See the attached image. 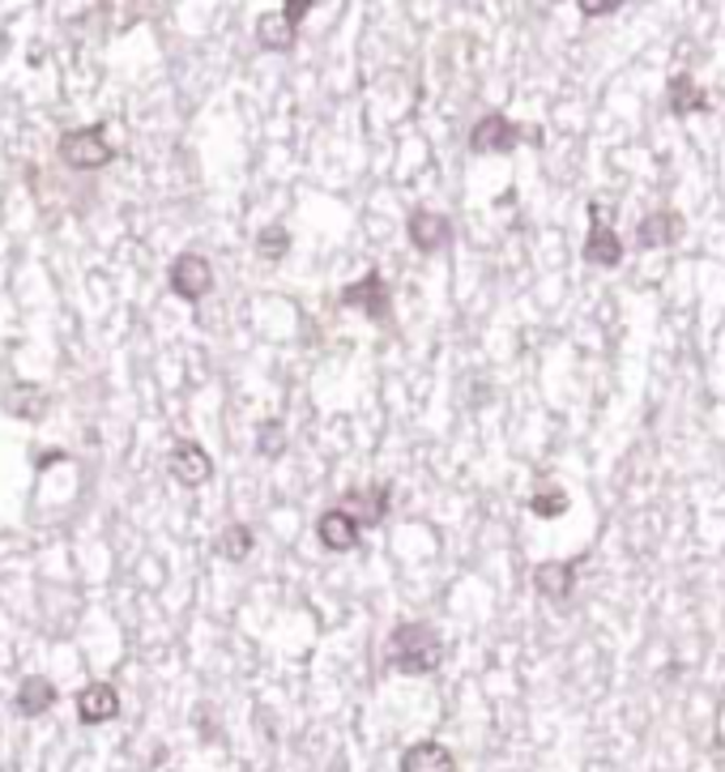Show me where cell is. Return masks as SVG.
Here are the masks:
<instances>
[{
	"label": "cell",
	"instance_id": "6da1fadb",
	"mask_svg": "<svg viewBox=\"0 0 725 772\" xmlns=\"http://www.w3.org/2000/svg\"><path fill=\"white\" fill-rule=\"evenodd\" d=\"M389 662L397 674H431L445 662V640L431 623H401L389 636Z\"/></svg>",
	"mask_w": 725,
	"mask_h": 772
},
{
	"label": "cell",
	"instance_id": "7a4b0ae2",
	"mask_svg": "<svg viewBox=\"0 0 725 772\" xmlns=\"http://www.w3.org/2000/svg\"><path fill=\"white\" fill-rule=\"evenodd\" d=\"M112 145H108V129L103 124H90V129H73L60 138V159L73 166V171H99V166L112 163Z\"/></svg>",
	"mask_w": 725,
	"mask_h": 772
},
{
	"label": "cell",
	"instance_id": "3957f363",
	"mask_svg": "<svg viewBox=\"0 0 725 772\" xmlns=\"http://www.w3.org/2000/svg\"><path fill=\"white\" fill-rule=\"evenodd\" d=\"M521 138L538 141V133H525V129L512 124L508 115L491 111V115H482V120L474 124V133H470V150H474V154H512V150L521 145Z\"/></svg>",
	"mask_w": 725,
	"mask_h": 772
},
{
	"label": "cell",
	"instance_id": "277c9868",
	"mask_svg": "<svg viewBox=\"0 0 725 772\" xmlns=\"http://www.w3.org/2000/svg\"><path fill=\"white\" fill-rule=\"evenodd\" d=\"M210 286H214V270H210V261L201 256V252H184L175 265H171V291L180 295V299H205L210 295Z\"/></svg>",
	"mask_w": 725,
	"mask_h": 772
},
{
	"label": "cell",
	"instance_id": "5b68a950",
	"mask_svg": "<svg viewBox=\"0 0 725 772\" xmlns=\"http://www.w3.org/2000/svg\"><path fill=\"white\" fill-rule=\"evenodd\" d=\"M589 235H585V261L589 265H602V270H614L623 261V240L614 235V226L602 219L598 205H589Z\"/></svg>",
	"mask_w": 725,
	"mask_h": 772
},
{
	"label": "cell",
	"instance_id": "8992f818",
	"mask_svg": "<svg viewBox=\"0 0 725 772\" xmlns=\"http://www.w3.org/2000/svg\"><path fill=\"white\" fill-rule=\"evenodd\" d=\"M341 307H355L367 321H389V286H385V277L367 274L355 286H346L341 291Z\"/></svg>",
	"mask_w": 725,
	"mask_h": 772
},
{
	"label": "cell",
	"instance_id": "52a82bcc",
	"mask_svg": "<svg viewBox=\"0 0 725 772\" xmlns=\"http://www.w3.org/2000/svg\"><path fill=\"white\" fill-rule=\"evenodd\" d=\"M171 474L184 487H201L214 474V461H210V453L196 440H175V448H171Z\"/></svg>",
	"mask_w": 725,
	"mask_h": 772
},
{
	"label": "cell",
	"instance_id": "ba28073f",
	"mask_svg": "<svg viewBox=\"0 0 725 772\" xmlns=\"http://www.w3.org/2000/svg\"><path fill=\"white\" fill-rule=\"evenodd\" d=\"M533 589L551 602H563L572 589H576V563L572 559H547L533 568Z\"/></svg>",
	"mask_w": 725,
	"mask_h": 772
},
{
	"label": "cell",
	"instance_id": "9c48e42d",
	"mask_svg": "<svg viewBox=\"0 0 725 772\" xmlns=\"http://www.w3.org/2000/svg\"><path fill=\"white\" fill-rule=\"evenodd\" d=\"M316 534H320V542L329 547V551H355L359 547V521L350 517V512H341V508H329V512H320V521H316Z\"/></svg>",
	"mask_w": 725,
	"mask_h": 772
},
{
	"label": "cell",
	"instance_id": "30bf717a",
	"mask_svg": "<svg viewBox=\"0 0 725 772\" xmlns=\"http://www.w3.org/2000/svg\"><path fill=\"white\" fill-rule=\"evenodd\" d=\"M666 103H670V115L687 120V115L708 111V94H704V85H700L692 73H674L666 82Z\"/></svg>",
	"mask_w": 725,
	"mask_h": 772
},
{
	"label": "cell",
	"instance_id": "8fae6325",
	"mask_svg": "<svg viewBox=\"0 0 725 772\" xmlns=\"http://www.w3.org/2000/svg\"><path fill=\"white\" fill-rule=\"evenodd\" d=\"M401 772H457V760L445 743L422 739V743L401 751Z\"/></svg>",
	"mask_w": 725,
	"mask_h": 772
},
{
	"label": "cell",
	"instance_id": "7c38bea8",
	"mask_svg": "<svg viewBox=\"0 0 725 772\" xmlns=\"http://www.w3.org/2000/svg\"><path fill=\"white\" fill-rule=\"evenodd\" d=\"M683 235V219L674 214V210H657V214H649L641 222V231H636V248H670L674 240Z\"/></svg>",
	"mask_w": 725,
	"mask_h": 772
},
{
	"label": "cell",
	"instance_id": "4fadbf2b",
	"mask_svg": "<svg viewBox=\"0 0 725 772\" xmlns=\"http://www.w3.org/2000/svg\"><path fill=\"white\" fill-rule=\"evenodd\" d=\"M120 713V695H115L112 683H90L78 695V718L85 725H99V721H112Z\"/></svg>",
	"mask_w": 725,
	"mask_h": 772
},
{
	"label": "cell",
	"instance_id": "5bb4252c",
	"mask_svg": "<svg viewBox=\"0 0 725 772\" xmlns=\"http://www.w3.org/2000/svg\"><path fill=\"white\" fill-rule=\"evenodd\" d=\"M337 508L350 512V517L359 521V529L362 525H380L385 521V512H389V491H385V487H362V491L341 499Z\"/></svg>",
	"mask_w": 725,
	"mask_h": 772
},
{
	"label": "cell",
	"instance_id": "9a60e30c",
	"mask_svg": "<svg viewBox=\"0 0 725 772\" xmlns=\"http://www.w3.org/2000/svg\"><path fill=\"white\" fill-rule=\"evenodd\" d=\"M452 240V226H448L445 214H431V210H419L410 219V244L419 252H440Z\"/></svg>",
	"mask_w": 725,
	"mask_h": 772
},
{
	"label": "cell",
	"instance_id": "2e32d148",
	"mask_svg": "<svg viewBox=\"0 0 725 772\" xmlns=\"http://www.w3.org/2000/svg\"><path fill=\"white\" fill-rule=\"evenodd\" d=\"M295 22L274 9V13H261V22H256V43L265 48V52H290L295 48Z\"/></svg>",
	"mask_w": 725,
	"mask_h": 772
},
{
	"label": "cell",
	"instance_id": "e0dca14e",
	"mask_svg": "<svg viewBox=\"0 0 725 772\" xmlns=\"http://www.w3.org/2000/svg\"><path fill=\"white\" fill-rule=\"evenodd\" d=\"M57 700H60V691L52 679L30 674V679H22V688H18V713H22V718H39V713H48Z\"/></svg>",
	"mask_w": 725,
	"mask_h": 772
},
{
	"label": "cell",
	"instance_id": "ac0fdd59",
	"mask_svg": "<svg viewBox=\"0 0 725 772\" xmlns=\"http://www.w3.org/2000/svg\"><path fill=\"white\" fill-rule=\"evenodd\" d=\"M4 410L13 414V418H39V414L48 410V397L34 385H13L4 393Z\"/></svg>",
	"mask_w": 725,
	"mask_h": 772
},
{
	"label": "cell",
	"instance_id": "d6986e66",
	"mask_svg": "<svg viewBox=\"0 0 725 772\" xmlns=\"http://www.w3.org/2000/svg\"><path fill=\"white\" fill-rule=\"evenodd\" d=\"M256 252H261L265 261H282V256L290 252V235H286L282 226H265V231L256 235Z\"/></svg>",
	"mask_w": 725,
	"mask_h": 772
},
{
	"label": "cell",
	"instance_id": "ffe728a7",
	"mask_svg": "<svg viewBox=\"0 0 725 772\" xmlns=\"http://www.w3.org/2000/svg\"><path fill=\"white\" fill-rule=\"evenodd\" d=\"M530 508H533V517H563V512H568V496L555 491V487H547V491H533Z\"/></svg>",
	"mask_w": 725,
	"mask_h": 772
},
{
	"label": "cell",
	"instance_id": "44dd1931",
	"mask_svg": "<svg viewBox=\"0 0 725 772\" xmlns=\"http://www.w3.org/2000/svg\"><path fill=\"white\" fill-rule=\"evenodd\" d=\"M248 551H252V534L244 529V525H231L226 538H223V555L226 559H244Z\"/></svg>",
	"mask_w": 725,
	"mask_h": 772
},
{
	"label": "cell",
	"instance_id": "7402d4cb",
	"mask_svg": "<svg viewBox=\"0 0 725 772\" xmlns=\"http://www.w3.org/2000/svg\"><path fill=\"white\" fill-rule=\"evenodd\" d=\"M256 448H261L265 457H278L282 448H286V436H282L278 423H261V436H256Z\"/></svg>",
	"mask_w": 725,
	"mask_h": 772
},
{
	"label": "cell",
	"instance_id": "603a6c76",
	"mask_svg": "<svg viewBox=\"0 0 725 772\" xmlns=\"http://www.w3.org/2000/svg\"><path fill=\"white\" fill-rule=\"evenodd\" d=\"M278 9L290 18V22H295V27H299L307 13H312V4H307V0H286V4H278Z\"/></svg>",
	"mask_w": 725,
	"mask_h": 772
},
{
	"label": "cell",
	"instance_id": "cb8c5ba5",
	"mask_svg": "<svg viewBox=\"0 0 725 772\" xmlns=\"http://www.w3.org/2000/svg\"><path fill=\"white\" fill-rule=\"evenodd\" d=\"M581 13H585V18H606V13H619V0H611V4H593V0H581Z\"/></svg>",
	"mask_w": 725,
	"mask_h": 772
}]
</instances>
